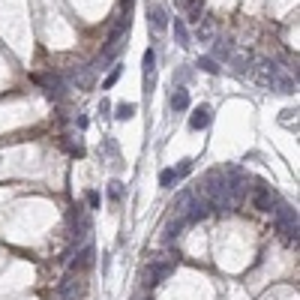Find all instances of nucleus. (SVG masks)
<instances>
[{"label": "nucleus", "instance_id": "nucleus-1", "mask_svg": "<svg viewBox=\"0 0 300 300\" xmlns=\"http://www.w3.org/2000/svg\"><path fill=\"white\" fill-rule=\"evenodd\" d=\"M69 231H72V240H87L90 234V216L81 204L69 210Z\"/></svg>", "mask_w": 300, "mask_h": 300}, {"label": "nucleus", "instance_id": "nucleus-2", "mask_svg": "<svg viewBox=\"0 0 300 300\" xmlns=\"http://www.w3.org/2000/svg\"><path fill=\"white\" fill-rule=\"evenodd\" d=\"M279 201H282V198H279V192H273L264 180H255V207H258V210L270 213Z\"/></svg>", "mask_w": 300, "mask_h": 300}, {"label": "nucleus", "instance_id": "nucleus-3", "mask_svg": "<svg viewBox=\"0 0 300 300\" xmlns=\"http://www.w3.org/2000/svg\"><path fill=\"white\" fill-rule=\"evenodd\" d=\"M171 270H174V261H153L150 267H144L141 279H144V285H159L162 279L171 276Z\"/></svg>", "mask_w": 300, "mask_h": 300}, {"label": "nucleus", "instance_id": "nucleus-4", "mask_svg": "<svg viewBox=\"0 0 300 300\" xmlns=\"http://www.w3.org/2000/svg\"><path fill=\"white\" fill-rule=\"evenodd\" d=\"M81 294V285L75 282V270H69L60 282H57V288H54V300H78Z\"/></svg>", "mask_w": 300, "mask_h": 300}, {"label": "nucleus", "instance_id": "nucleus-5", "mask_svg": "<svg viewBox=\"0 0 300 300\" xmlns=\"http://www.w3.org/2000/svg\"><path fill=\"white\" fill-rule=\"evenodd\" d=\"M39 84L45 87L48 99H54V102L66 99V78L63 75H45V78H39Z\"/></svg>", "mask_w": 300, "mask_h": 300}, {"label": "nucleus", "instance_id": "nucleus-6", "mask_svg": "<svg viewBox=\"0 0 300 300\" xmlns=\"http://www.w3.org/2000/svg\"><path fill=\"white\" fill-rule=\"evenodd\" d=\"M69 81L78 87V90H90L93 87V66H75L69 72Z\"/></svg>", "mask_w": 300, "mask_h": 300}, {"label": "nucleus", "instance_id": "nucleus-7", "mask_svg": "<svg viewBox=\"0 0 300 300\" xmlns=\"http://www.w3.org/2000/svg\"><path fill=\"white\" fill-rule=\"evenodd\" d=\"M192 189H183V192H177L174 195V201H171V216H180V219H186V213H189V204H192Z\"/></svg>", "mask_w": 300, "mask_h": 300}, {"label": "nucleus", "instance_id": "nucleus-8", "mask_svg": "<svg viewBox=\"0 0 300 300\" xmlns=\"http://www.w3.org/2000/svg\"><path fill=\"white\" fill-rule=\"evenodd\" d=\"M186 225H189L186 219H180V216H171V219L165 222V228H162V240H165V243L177 240V237H180V231H183Z\"/></svg>", "mask_w": 300, "mask_h": 300}, {"label": "nucleus", "instance_id": "nucleus-9", "mask_svg": "<svg viewBox=\"0 0 300 300\" xmlns=\"http://www.w3.org/2000/svg\"><path fill=\"white\" fill-rule=\"evenodd\" d=\"M150 27H153V33H162L165 27H168V12H165V6H150Z\"/></svg>", "mask_w": 300, "mask_h": 300}, {"label": "nucleus", "instance_id": "nucleus-10", "mask_svg": "<svg viewBox=\"0 0 300 300\" xmlns=\"http://www.w3.org/2000/svg\"><path fill=\"white\" fill-rule=\"evenodd\" d=\"M87 267H93V243H84L81 252H78L75 261H72V270H75V273H78V270H87Z\"/></svg>", "mask_w": 300, "mask_h": 300}, {"label": "nucleus", "instance_id": "nucleus-11", "mask_svg": "<svg viewBox=\"0 0 300 300\" xmlns=\"http://www.w3.org/2000/svg\"><path fill=\"white\" fill-rule=\"evenodd\" d=\"M210 123V105H198L189 117V129H204Z\"/></svg>", "mask_w": 300, "mask_h": 300}, {"label": "nucleus", "instance_id": "nucleus-12", "mask_svg": "<svg viewBox=\"0 0 300 300\" xmlns=\"http://www.w3.org/2000/svg\"><path fill=\"white\" fill-rule=\"evenodd\" d=\"M174 36H177V45H180V48H189V45H192L189 30H186V24H183L180 18H174Z\"/></svg>", "mask_w": 300, "mask_h": 300}, {"label": "nucleus", "instance_id": "nucleus-13", "mask_svg": "<svg viewBox=\"0 0 300 300\" xmlns=\"http://www.w3.org/2000/svg\"><path fill=\"white\" fill-rule=\"evenodd\" d=\"M171 108H174V111H186V108H189V93H186L183 87H177V90L171 93Z\"/></svg>", "mask_w": 300, "mask_h": 300}, {"label": "nucleus", "instance_id": "nucleus-14", "mask_svg": "<svg viewBox=\"0 0 300 300\" xmlns=\"http://www.w3.org/2000/svg\"><path fill=\"white\" fill-rule=\"evenodd\" d=\"M231 42L228 39H216V45H213V57L216 60H231Z\"/></svg>", "mask_w": 300, "mask_h": 300}, {"label": "nucleus", "instance_id": "nucleus-15", "mask_svg": "<svg viewBox=\"0 0 300 300\" xmlns=\"http://www.w3.org/2000/svg\"><path fill=\"white\" fill-rule=\"evenodd\" d=\"M186 12H189V21L198 24V21H201V12H204V0H189V9H186Z\"/></svg>", "mask_w": 300, "mask_h": 300}, {"label": "nucleus", "instance_id": "nucleus-16", "mask_svg": "<svg viewBox=\"0 0 300 300\" xmlns=\"http://www.w3.org/2000/svg\"><path fill=\"white\" fill-rule=\"evenodd\" d=\"M141 63H144V75H153V69H156V51H153V48H147Z\"/></svg>", "mask_w": 300, "mask_h": 300}, {"label": "nucleus", "instance_id": "nucleus-17", "mask_svg": "<svg viewBox=\"0 0 300 300\" xmlns=\"http://www.w3.org/2000/svg\"><path fill=\"white\" fill-rule=\"evenodd\" d=\"M132 114H135V105H132V102H120V105H117V114H114V117H117V120H129Z\"/></svg>", "mask_w": 300, "mask_h": 300}, {"label": "nucleus", "instance_id": "nucleus-18", "mask_svg": "<svg viewBox=\"0 0 300 300\" xmlns=\"http://www.w3.org/2000/svg\"><path fill=\"white\" fill-rule=\"evenodd\" d=\"M198 69H204V72H210V75H216V72H219V66H216V60H213V57H198Z\"/></svg>", "mask_w": 300, "mask_h": 300}, {"label": "nucleus", "instance_id": "nucleus-19", "mask_svg": "<svg viewBox=\"0 0 300 300\" xmlns=\"http://www.w3.org/2000/svg\"><path fill=\"white\" fill-rule=\"evenodd\" d=\"M108 198H111V201H120V198H123V183H120V180H111V183H108Z\"/></svg>", "mask_w": 300, "mask_h": 300}, {"label": "nucleus", "instance_id": "nucleus-20", "mask_svg": "<svg viewBox=\"0 0 300 300\" xmlns=\"http://www.w3.org/2000/svg\"><path fill=\"white\" fill-rule=\"evenodd\" d=\"M210 36H213V24H210L207 18H201V27H198V39H201V42H207Z\"/></svg>", "mask_w": 300, "mask_h": 300}, {"label": "nucleus", "instance_id": "nucleus-21", "mask_svg": "<svg viewBox=\"0 0 300 300\" xmlns=\"http://www.w3.org/2000/svg\"><path fill=\"white\" fill-rule=\"evenodd\" d=\"M174 180H177V174H174V168H165V171L159 174V186H165V189H168V186H171Z\"/></svg>", "mask_w": 300, "mask_h": 300}, {"label": "nucleus", "instance_id": "nucleus-22", "mask_svg": "<svg viewBox=\"0 0 300 300\" xmlns=\"http://www.w3.org/2000/svg\"><path fill=\"white\" fill-rule=\"evenodd\" d=\"M117 78H120V63L111 69V75L105 78V84H102V87H105V90H108V87H114V84H117Z\"/></svg>", "mask_w": 300, "mask_h": 300}, {"label": "nucleus", "instance_id": "nucleus-23", "mask_svg": "<svg viewBox=\"0 0 300 300\" xmlns=\"http://www.w3.org/2000/svg\"><path fill=\"white\" fill-rule=\"evenodd\" d=\"M189 171H192V159H183V162L177 165V171H174V174H177V177H183V174H189Z\"/></svg>", "mask_w": 300, "mask_h": 300}, {"label": "nucleus", "instance_id": "nucleus-24", "mask_svg": "<svg viewBox=\"0 0 300 300\" xmlns=\"http://www.w3.org/2000/svg\"><path fill=\"white\" fill-rule=\"evenodd\" d=\"M87 204H90V207H99V192L90 189V192H87Z\"/></svg>", "mask_w": 300, "mask_h": 300}, {"label": "nucleus", "instance_id": "nucleus-25", "mask_svg": "<svg viewBox=\"0 0 300 300\" xmlns=\"http://www.w3.org/2000/svg\"><path fill=\"white\" fill-rule=\"evenodd\" d=\"M75 123H78V129H87V117H84V114H78Z\"/></svg>", "mask_w": 300, "mask_h": 300}, {"label": "nucleus", "instance_id": "nucleus-26", "mask_svg": "<svg viewBox=\"0 0 300 300\" xmlns=\"http://www.w3.org/2000/svg\"><path fill=\"white\" fill-rule=\"evenodd\" d=\"M150 300H153V297H150Z\"/></svg>", "mask_w": 300, "mask_h": 300}]
</instances>
